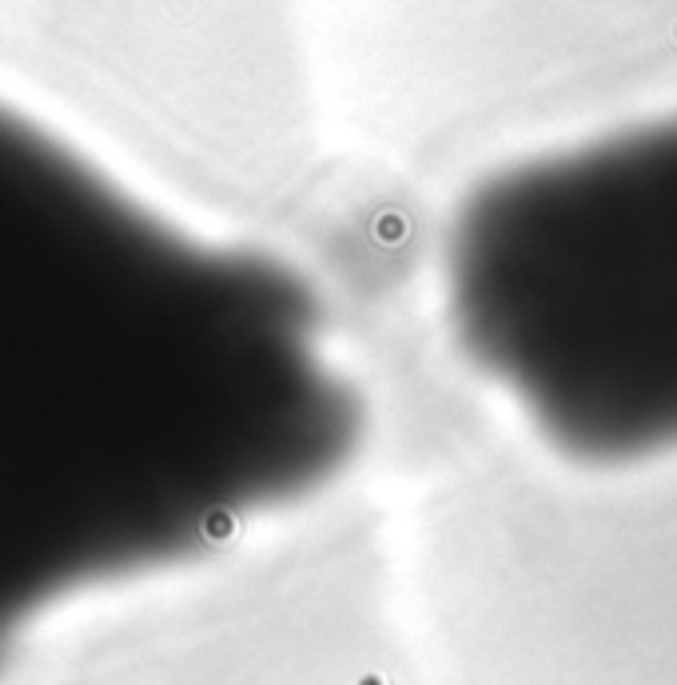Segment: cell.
Here are the masks:
<instances>
[{"label":"cell","instance_id":"cell-1","mask_svg":"<svg viewBox=\"0 0 677 685\" xmlns=\"http://www.w3.org/2000/svg\"><path fill=\"white\" fill-rule=\"evenodd\" d=\"M89 371L68 259L25 176L0 148V431H48Z\"/></svg>","mask_w":677,"mask_h":685}]
</instances>
